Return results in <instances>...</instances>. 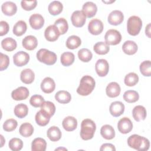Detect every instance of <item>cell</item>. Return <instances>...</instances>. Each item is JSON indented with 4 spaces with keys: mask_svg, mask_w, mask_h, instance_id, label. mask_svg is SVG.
I'll return each mask as SVG.
<instances>
[{
    "mask_svg": "<svg viewBox=\"0 0 151 151\" xmlns=\"http://www.w3.org/2000/svg\"><path fill=\"white\" fill-rule=\"evenodd\" d=\"M88 30L92 35H99L103 30V24L102 21L97 18L91 19L88 23Z\"/></svg>",
    "mask_w": 151,
    "mask_h": 151,
    "instance_id": "obj_8",
    "label": "cell"
},
{
    "mask_svg": "<svg viewBox=\"0 0 151 151\" xmlns=\"http://www.w3.org/2000/svg\"><path fill=\"white\" fill-rule=\"evenodd\" d=\"M78 57L81 61L87 63L91 60L93 54L88 49L82 48L78 51Z\"/></svg>",
    "mask_w": 151,
    "mask_h": 151,
    "instance_id": "obj_43",
    "label": "cell"
},
{
    "mask_svg": "<svg viewBox=\"0 0 151 151\" xmlns=\"http://www.w3.org/2000/svg\"><path fill=\"white\" fill-rule=\"evenodd\" d=\"M9 147L12 151H19L23 147V142L21 139L17 137L11 139L9 142Z\"/></svg>",
    "mask_w": 151,
    "mask_h": 151,
    "instance_id": "obj_45",
    "label": "cell"
},
{
    "mask_svg": "<svg viewBox=\"0 0 151 151\" xmlns=\"http://www.w3.org/2000/svg\"><path fill=\"white\" fill-rule=\"evenodd\" d=\"M145 34L149 38H150V23L146 26L145 29Z\"/></svg>",
    "mask_w": 151,
    "mask_h": 151,
    "instance_id": "obj_52",
    "label": "cell"
},
{
    "mask_svg": "<svg viewBox=\"0 0 151 151\" xmlns=\"http://www.w3.org/2000/svg\"><path fill=\"white\" fill-rule=\"evenodd\" d=\"M41 110L44 111L50 117H51L55 112V106L51 101H44L41 106Z\"/></svg>",
    "mask_w": 151,
    "mask_h": 151,
    "instance_id": "obj_41",
    "label": "cell"
},
{
    "mask_svg": "<svg viewBox=\"0 0 151 151\" xmlns=\"http://www.w3.org/2000/svg\"><path fill=\"white\" fill-rule=\"evenodd\" d=\"M146 110L143 106L138 105L135 106L132 110V115L134 119L137 122L143 120L146 117Z\"/></svg>",
    "mask_w": 151,
    "mask_h": 151,
    "instance_id": "obj_22",
    "label": "cell"
},
{
    "mask_svg": "<svg viewBox=\"0 0 151 151\" xmlns=\"http://www.w3.org/2000/svg\"><path fill=\"white\" fill-rule=\"evenodd\" d=\"M141 74L146 77H150L151 75V63L150 60L143 61L140 65Z\"/></svg>",
    "mask_w": 151,
    "mask_h": 151,
    "instance_id": "obj_44",
    "label": "cell"
},
{
    "mask_svg": "<svg viewBox=\"0 0 151 151\" xmlns=\"http://www.w3.org/2000/svg\"><path fill=\"white\" fill-rule=\"evenodd\" d=\"M19 132L20 134L24 137H29L34 132V127L29 123H24L20 126Z\"/></svg>",
    "mask_w": 151,
    "mask_h": 151,
    "instance_id": "obj_38",
    "label": "cell"
},
{
    "mask_svg": "<svg viewBox=\"0 0 151 151\" xmlns=\"http://www.w3.org/2000/svg\"><path fill=\"white\" fill-rule=\"evenodd\" d=\"M96 129L95 123L90 119H84L81 123L80 136L82 139L88 140L91 139Z\"/></svg>",
    "mask_w": 151,
    "mask_h": 151,
    "instance_id": "obj_3",
    "label": "cell"
},
{
    "mask_svg": "<svg viewBox=\"0 0 151 151\" xmlns=\"http://www.w3.org/2000/svg\"><path fill=\"white\" fill-rule=\"evenodd\" d=\"M121 88L119 84L116 82H111L106 87V93L107 96L111 98L116 97L119 96Z\"/></svg>",
    "mask_w": 151,
    "mask_h": 151,
    "instance_id": "obj_19",
    "label": "cell"
},
{
    "mask_svg": "<svg viewBox=\"0 0 151 151\" xmlns=\"http://www.w3.org/2000/svg\"><path fill=\"white\" fill-rule=\"evenodd\" d=\"M139 81V77L135 73H129L127 74L124 80V84L129 87L134 86Z\"/></svg>",
    "mask_w": 151,
    "mask_h": 151,
    "instance_id": "obj_42",
    "label": "cell"
},
{
    "mask_svg": "<svg viewBox=\"0 0 151 151\" xmlns=\"http://www.w3.org/2000/svg\"><path fill=\"white\" fill-rule=\"evenodd\" d=\"M1 46L6 51H12L17 48V43L12 38L6 37L2 40Z\"/></svg>",
    "mask_w": 151,
    "mask_h": 151,
    "instance_id": "obj_31",
    "label": "cell"
},
{
    "mask_svg": "<svg viewBox=\"0 0 151 151\" xmlns=\"http://www.w3.org/2000/svg\"><path fill=\"white\" fill-rule=\"evenodd\" d=\"M14 112L15 115L18 118L22 119L25 117L28 113V106L23 103H20L15 106Z\"/></svg>",
    "mask_w": 151,
    "mask_h": 151,
    "instance_id": "obj_37",
    "label": "cell"
},
{
    "mask_svg": "<svg viewBox=\"0 0 151 151\" xmlns=\"http://www.w3.org/2000/svg\"><path fill=\"white\" fill-rule=\"evenodd\" d=\"M51 117L46 113L44 111L40 110L38 111L35 116V119L36 123L41 126H45L50 122Z\"/></svg>",
    "mask_w": 151,
    "mask_h": 151,
    "instance_id": "obj_25",
    "label": "cell"
},
{
    "mask_svg": "<svg viewBox=\"0 0 151 151\" xmlns=\"http://www.w3.org/2000/svg\"><path fill=\"white\" fill-rule=\"evenodd\" d=\"M71 20L74 27H81L86 21V16L82 11L77 10L73 12L71 16Z\"/></svg>",
    "mask_w": 151,
    "mask_h": 151,
    "instance_id": "obj_7",
    "label": "cell"
},
{
    "mask_svg": "<svg viewBox=\"0 0 151 151\" xmlns=\"http://www.w3.org/2000/svg\"><path fill=\"white\" fill-rule=\"evenodd\" d=\"M18 125L17 121L14 119L6 120L3 124V129L6 132H12L14 130Z\"/></svg>",
    "mask_w": 151,
    "mask_h": 151,
    "instance_id": "obj_46",
    "label": "cell"
},
{
    "mask_svg": "<svg viewBox=\"0 0 151 151\" xmlns=\"http://www.w3.org/2000/svg\"><path fill=\"white\" fill-rule=\"evenodd\" d=\"M29 22L31 27L34 29H39L43 27L44 24V19L41 14H34L30 16Z\"/></svg>",
    "mask_w": 151,
    "mask_h": 151,
    "instance_id": "obj_15",
    "label": "cell"
},
{
    "mask_svg": "<svg viewBox=\"0 0 151 151\" xmlns=\"http://www.w3.org/2000/svg\"><path fill=\"white\" fill-rule=\"evenodd\" d=\"M95 70L99 76H106L109 70V65L107 61L105 59L98 60L95 64Z\"/></svg>",
    "mask_w": 151,
    "mask_h": 151,
    "instance_id": "obj_10",
    "label": "cell"
},
{
    "mask_svg": "<svg viewBox=\"0 0 151 151\" xmlns=\"http://www.w3.org/2000/svg\"><path fill=\"white\" fill-rule=\"evenodd\" d=\"M0 137H1V147H2L3 146V145H4V144L5 143V140L4 139V137H3V136L2 134L0 136Z\"/></svg>",
    "mask_w": 151,
    "mask_h": 151,
    "instance_id": "obj_53",
    "label": "cell"
},
{
    "mask_svg": "<svg viewBox=\"0 0 151 151\" xmlns=\"http://www.w3.org/2000/svg\"><path fill=\"white\" fill-rule=\"evenodd\" d=\"M109 111L113 117H119L124 113V105L122 102L119 101L112 102L109 107Z\"/></svg>",
    "mask_w": 151,
    "mask_h": 151,
    "instance_id": "obj_16",
    "label": "cell"
},
{
    "mask_svg": "<svg viewBox=\"0 0 151 151\" xmlns=\"http://www.w3.org/2000/svg\"><path fill=\"white\" fill-rule=\"evenodd\" d=\"M46 147V141L41 137L34 139L31 143V150L32 151H45Z\"/></svg>",
    "mask_w": 151,
    "mask_h": 151,
    "instance_id": "obj_29",
    "label": "cell"
},
{
    "mask_svg": "<svg viewBox=\"0 0 151 151\" xmlns=\"http://www.w3.org/2000/svg\"><path fill=\"white\" fill-rule=\"evenodd\" d=\"M21 5L22 8L25 11H31L34 9L37 5V1L36 0L32 1H21Z\"/></svg>",
    "mask_w": 151,
    "mask_h": 151,
    "instance_id": "obj_48",
    "label": "cell"
},
{
    "mask_svg": "<svg viewBox=\"0 0 151 151\" xmlns=\"http://www.w3.org/2000/svg\"><path fill=\"white\" fill-rule=\"evenodd\" d=\"M37 58L40 62L48 65H51L55 63L57 57L55 52L45 48H41L37 52Z\"/></svg>",
    "mask_w": 151,
    "mask_h": 151,
    "instance_id": "obj_4",
    "label": "cell"
},
{
    "mask_svg": "<svg viewBox=\"0 0 151 151\" xmlns=\"http://www.w3.org/2000/svg\"><path fill=\"white\" fill-rule=\"evenodd\" d=\"M47 137L52 142H57L61 137V132L60 129L57 126L50 127L47 132Z\"/></svg>",
    "mask_w": 151,
    "mask_h": 151,
    "instance_id": "obj_28",
    "label": "cell"
},
{
    "mask_svg": "<svg viewBox=\"0 0 151 151\" xmlns=\"http://www.w3.org/2000/svg\"><path fill=\"white\" fill-rule=\"evenodd\" d=\"M9 57L6 54H4L1 52V65H0L1 71H3L6 69L9 65Z\"/></svg>",
    "mask_w": 151,
    "mask_h": 151,
    "instance_id": "obj_49",
    "label": "cell"
},
{
    "mask_svg": "<svg viewBox=\"0 0 151 151\" xmlns=\"http://www.w3.org/2000/svg\"><path fill=\"white\" fill-rule=\"evenodd\" d=\"M81 44V40L80 38L77 35H71L68 37L66 41V47L71 50L77 48Z\"/></svg>",
    "mask_w": 151,
    "mask_h": 151,
    "instance_id": "obj_35",
    "label": "cell"
},
{
    "mask_svg": "<svg viewBox=\"0 0 151 151\" xmlns=\"http://www.w3.org/2000/svg\"><path fill=\"white\" fill-rule=\"evenodd\" d=\"M82 11L87 17L91 18L96 15L97 11V7L96 4L94 2L88 1L83 4L82 7Z\"/></svg>",
    "mask_w": 151,
    "mask_h": 151,
    "instance_id": "obj_18",
    "label": "cell"
},
{
    "mask_svg": "<svg viewBox=\"0 0 151 151\" xmlns=\"http://www.w3.org/2000/svg\"><path fill=\"white\" fill-rule=\"evenodd\" d=\"M100 134L103 138L107 140H111L115 137L114 129L109 124H104L101 127Z\"/></svg>",
    "mask_w": 151,
    "mask_h": 151,
    "instance_id": "obj_27",
    "label": "cell"
},
{
    "mask_svg": "<svg viewBox=\"0 0 151 151\" xmlns=\"http://www.w3.org/2000/svg\"><path fill=\"white\" fill-rule=\"evenodd\" d=\"M1 10L5 15L12 16L17 12V6L14 2L6 1L2 4Z\"/></svg>",
    "mask_w": 151,
    "mask_h": 151,
    "instance_id": "obj_21",
    "label": "cell"
},
{
    "mask_svg": "<svg viewBox=\"0 0 151 151\" xmlns=\"http://www.w3.org/2000/svg\"><path fill=\"white\" fill-rule=\"evenodd\" d=\"M29 60V54L23 51H20L15 54L13 56V61L15 65L22 67L26 65Z\"/></svg>",
    "mask_w": 151,
    "mask_h": 151,
    "instance_id": "obj_9",
    "label": "cell"
},
{
    "mask_svg": "<svg viewBox=\"0 0 151 151\" xmlns=\"http://www.w3.org/2000/svg\"><path fill=\"white\" fill-rule=\"evenodd\" d=\"M55 99L60 103L67 104L71 101V96L69 92L65 90H60L55 94Z\"/></svg>",
    "mask_w": 151,
    "mask_h": 151,
    "instance_id": "obj_32",
    "label": "cell"
},
{
    "mask_svg": "<svg viewBox=\"0 0 151 151\" xmlns=\"http://www.w3.org/2000/svg\"><path fill=\"white\" fill-rule=\"evenodd\" d=\"M100 151H104V150H111V151H115L116 148L111 143H104L103 144L100 148Z\"/></svg>",
    "mask_w": 151,
    "mask_h": 151,
    "instance_id": "obj_51",
    "label": "cell"
},
{
    "mask_svg": "<svg viewBox=\"0 0 151 151\" xmlns=\"http://www.w3.org/2000/svg\"><path fill=\"white\" fill-rule=\"evenodd\" d=\"M62 125L64 130L68 132H71L77 128V120L73 116H67L63 119Z\"/></svg>",
    "mask_w": 151,
    "mask_h": 151,
    "instance_id": "obj_23",
    "label": "cell"
},
{
    "mask_svg": "<svg viewBox=\"0 0 151 151\" xmlns=\"http://www.w3.org/2000/svg\"><path fill=\"white\" fill-rule=\"evenodd\" d=\"M93 50L94 52L99 55H104L109 52L110 50V47L105 42L100 41L96 42L94 47Z\"/></svg>",
    "mask_w": 151,
    "mask_h": 151,
    "instance_id": "obj_34",
    "label": "cell"
},
{
    "mask_svg": "<svg viewBox=\"0 0 151 151\" xmlns=\"http://www.w3.org/2000/svg\"><path fill=\"white\" fill-rule=\"evenodd\" d=\"M58 29L60 35H63L68 30V25L67 20L64 18H60L57 19L54 24Z\"/></svg>",
    "mask_w": 151,
    "mask_h": 151,
    "instance_id": "obj_39",
    "label": "cell"
},
{
    "mask_svg": "<svg viewBox=\"0 0 151 151\" xmlns=\"http://www.w3.org/2000/svg\"><path fill=\"white\" fill-rule=\"evenodd\" d=\"M55 83L54 80L51 77H45L41 83V88L45 93H51L55 90Z\"/></svg>",
    "mask_w": 151,
    "mask_h": 151,
    "instance_id": "obj_17",
    "label": "cell"
},
{
    "mask_svg": "<svg viewBox=\"0 0 151 151\" xmlns=\"http://www.w3.org/2000/svg\"><path fill=\"white\" fill-rule=\"evenodd\" d=\"M35 78V74L34 71L30 68H26L23 70L20 74V79L21 81L25 84L32 83Z\"/></svg>",
    "mask_w": 151,
    "mask_h": 151,
    "instance_id": "obj_24",
    "label": "cell"
},
{
    "mask_svg": "<svg viewBox=\"0 0 151 151\" xmlns=\"http://www.w3.org/2000/svg\"><path fill=\"white\" fill-rule=\"evenodd\" d=\"M117 129L121 133L127 134L132 130L133 123L128 117H123L118 122Z\"/></svg>",
    "mask_w": 151,
    "mask_h": 151,
    "instance_id": "obj_11",
    "label": "cell"
},
{
    "mask_svg": "<svg viewBox=\"0 0 151 151\" xmlns=\"http://www.w3.org/2000/svg\"><path fill=\"white\" fill-rule=\"evenodd\" d=\"M127 144L131 148L139 151H146L149 149V140L138 134H132L127 139Z\"/></svg>",
    "mask_w": 151,
    "mask_h": 151,
    "instance_id": "obj_1",
    "label": "cell"
},
{
    "mask_svg": "<svg viewBox=\"0 0 151 151\" xmlns=\"http://www.w3.org/2000/svg\"><path fill=\"white\" fill-rule=\"evenodd\" d=\"M22 44L24 48L31 51L35 49L37 47L38 41L35 36L27 35L22 40Z\"/></svg>",
    "mask_w": 151,
    "mask_h": 151,
    "instance_id": "obj_20",
    "label": "cell"
},
{
    "mask_svg": "<svg viewBox=\"0 0 151 151\" xmlns=\"http://www.w3.org/2000/svg\"><path fill=\"white\" fill-rule=\"evenodd\" d=\"M44 101V97L38 94H34L31 96L29 100V103L34 107H41L43 102Z\"/></svg>",
    "mask_w": 151,
    "mask_h": 151,
    "instance_id": "obj_47",
    "label": "cell"
},
{
    "mask_svg": "<svg viewBox=\"0 0 151 151\" xmlns=\"http://www.w3.org/2000/svg\"><path fill=\"white\" fill-rule=\"evenodd\" d=\"M75 60L74 54L71 52H63L60 57L61 63L63 65L67 67L71 65Z\"/></svg>",
    "mask_w": 151,
    "mask_h": 151,
    "instance_id": "obj_36",
    "label": "cell"
},
{
    "mask_svg": "<svg viewBox=\"0 0 151 151\" xmlns=\"http://www.w3.org/2000/svg\"><path fill=\"white\" fill-rule=\"evenodd\" d=\"M27 29V24L22 20H19L16 22L13 27V33L16 36H21L25 33Z\"/></svg>",
    "mask_w": 151,
    "mask_h": 151,
    "instance_id": "obj_33",
    "label": "cell"
},
{
    "mask_svg": "<svg viewBox=\"0 0 151 151\" xmlns=\"http://www.w3.org/2000/svg\"><path fill=\"white\" fill-rule=\"evenodd\" d=\"M105 42L107 45H115L119 44L122 40V35L119 31L116 29H109L104 35Z\"/></svg>",
    "mask_w": 151,
    "mask_h": 151,
    "instance_id": "obj_6",
    "label": "cell"
},
{
    "mask_svg": "<svg viewBox=\"0 0 151 151\" xmlns=\"http://www.w3.org/2000/svg\"><path fill=\"white\" fill-rule=\"evenodd\" d=\"M67 150V149L65 148H61V147H59V148H57L55 149V150Z\"/></svg>",
    "mask_w": 151,
    "mask_h": 151,
    "instance_id": "obj_55",
    "label": "cell"
},
{
    "mask_svg": "<svg viewBox=\"0 0 151 151\" xmlns=\"http://www.w3.org/2000/svg\"><path fill=\"white\" fill-rule=\"evenodd\" d=\"M115 1H108V2H106L105 1H102L104 3H106V4H110V3H112V2H114Z\"/></svg>",
    "mask_w": 151,
    "mask_h": 151,
    "instance_id": "obj_54",
    "label": "cell"
},
{
    "mask_svg": "<svg viewBox=\"0 0 151 151\" xmlns=\"http://www.w3.org/2000/svg\"><path fill=\"white\" fill-rule=\"evenodd\" d=\"M9 29V25L8 22L5 21H1L0 22V35L3 36L6 35Z\"/></svg>",
    "mask_w": 151,
    "mask_h": 151,
    "instance_id": "obj_50",
    "label": "cell"
},
{
    "mask_svg": "<svg viewBox=\"0 0 151 151\" xmlns=\"http://www.w3.org/2000/svg\"><path fill=\"white\" fill-rule=\"evenodd\" d=\"M123 19V14L119 10H114L111 11L108 16V22L110 24L113 25H118L120 24Z\"/></svg>",
    "mask_w": 151,
    "mask_h": 151,
    "instance_id": "obj_14",
    "label": "cell"
},
{
    "mask_svg": "<svg viewBox=\"0 0 151 151\" xmlns=\"http://www.w3.org/2000/svg\"><path fill=\"white\" fill-rule=\"evenodd\" d=\"M63 9L62 3L58 1H52L48 5V10L50 14L52 15H57L60 14Z\"/></svg>",
    "mask_w": 151,
    "mask_h": 151,
    "instance_id": "obj_30",
    "label": "cell"
},
{
    "mask_svg": "<svg viewBox=\"0 0 151 151\" xmlns=\"http://www.w3.org/2000/svg\"><path fill=\"white\" fill-rule=\"evenodd\" d=\"M142 27V19L137 16L133 15L129 18L127 21V30L128 33L132 36L139 34Z\"/></svg>",
    "mask_w": 151,
    "mask_h": 151,
    "instance_id": "obj_5",
    "label": "cell"
},
{
    "mask_svg": "<svg viewBox=\"0 0 151 151\" xmlns=\"http://www.w3.org/2000/svg\"><path fill=\"white\" fill-rule=\"evenodd\" d=\"M29 90L27 87L21 86L12 91L11 97L16 101L22 100L29 96Z\"/></svg>",
    "mask_w": 151,
    "mask_h": 151,
    "instance_id": "obj_13",
    "label": "cell"
},
{
    "mask_svg": "<svg viewBox=\"0 0 151 151\" xmlns=\"http://www.w3.org/2000/svg\"><path fill=\"white\" fill-rule=\"evenodd\" d=\"M60 35V32L54 25H50L45 29L44 37L48 41L53 42L56 41Z\"/></svg>",
    "mask_w": 151,
    "mask_h": 151,
    "instance_id": "obj_12",
    "label": "cell"
},
{
    "mask_svg": "<svg viewBox=\"0 0 151 151\" xmlns=\"http://www.w3.org/2000/svg\"><path fill=\"white\" fill-rule=\"evenodd\" d=\"M139 99V93L135 90H127L123 94V99L127 103H132L137 101Z\"/></svg>",
    "mask_w": 151,
    "mask_h": 151,
    "instance_id": "obj_40",
    "label": "cell"
},
{
    "mask_svg": "<svg viewBox=\"0 0 151 151\" xmlns=\"http://www.w3.org/2000/svg\"><path fill=\"white\" fill-rule=\"evenodd\" d=\"M138 47L137 44L131 40H127L124 42L122 45L123 52L127 55H133L137 51Z\"/></svg>",
    "mask_w": 151,
    "mask_h": 151,
    "instance_id": "obj_26",
    "label": "cell"
},
{
    "mask_svg": "<svg viewBox=\"0 0 151 151\" xmlns=\"http://www.w3.org/2000/svg\"><path fill=\"white\" fill-rule=\"evenodd\" d=\"M95 85V80L92 77L84 76L81 78L80 85L77 88V93L83 96H88L93 91Z\"/></svg>",
    "mask_w": 151,
    "mask_h": 151,
    "instance_id": "obj_2",
    "label": "cell"
}]
</instances>
